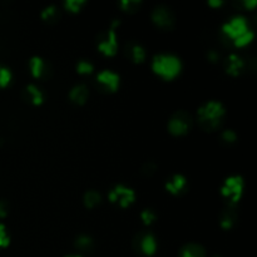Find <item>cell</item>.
Segmentation results:
<instances>
[{"mask_svg": "<svg viewBox=\"0 0 257 257\" xmlns=\"http://www.w3.org/2000/svg\"><path fill=\"white\" fill-rule=\"evenodd\" d=\"M226 109L218 100H208L201 105L197 110L198 122L206 131H213L218 128L225 118Z\"/></svg>", "mask_w": 257, "mask_h": 257, "instance_id": "6da1fadb", "label": "cell"}, {"mask_svg": "<svg viewBox=\"0 0 257 257\" xmlns=\"http://www.w3.org/2000/svg\"><path fill=\"white\" fill-rule=\"evenodd\" d=\"M152 69L156 74L165 79H173L182 70V62L177 55L171 53H160L153 57Z\"/></svg>", "mask_w": 257, "mask_h": 257, "instance_id": "7a4b0ae2", "label": "cell"}, {"mask_svg": "<svg viewBox=\"0 0 257 257\" xmlns=\"http://www.w3.org/2000/svg\"><path fill=\"white\" fill-rule=\"evenodd\" d=\"M251 28L248 24L247 18L243 15H235L227 22L223 23L222 25V34L225 37V40L232 43L237 40L238 38L242 37L245 33L250 32Z\"/></svg>", "mask_w": 257, "mask_h": 257, "instance_id": "3957f363", "label": "cell"}, {"mask_svg": "<svg viewBox=\"0 0 257 257\" xmlns=\"http://www.w3.org/2000/svg\"><path fill=\"white\" fill-rule=\"evenodd\" d=\"M243 187H245V181L241 176L233 175L226 178L223 181V185L221 187V193L223 197L228 198L231 203H237L242 196Z\"/></svg>", "mask_w": 257, "mask_h": 257, "instance_id": "277c9868", "label": "cell"}, {"mask_svg": "<svg viewBox=\"0 0 257 257\" xmlns=\"http://www.w3.org/2000/svg\"><path fill=\"white\" fill-rule=\"evenodd\" d=\"M192 127V117L185 110H177L168 120V131L175 136H183Z\"/></svg>", "mask_w": 257, "mask_h": 257, "instance_id": "5b68a950", "label": "cell"}, {"mask_svg": "<svg viewBox=\"0 0 257 257\" xmlns=\"http://www.w3.org/2000/svg\"><path fill=\"white\" fill-rule=\"evenodd\" d=\"M108 198L110 202L118 203L120 207H128L136 200V192L133 188L124 185H117L109 191Z\"/></svg>", "mask_w": 257, "mask_h": 257, "instance_id": "8992f818", "label": "cell"}, {"mask_svg": "<svg viewBox=\"0 0 257 257\" xmlns=\"http://www.w3.org/2000/svg\"><path fill=\"white\" fill-rule=\"evenodd\" d=\"M135 250L142 256H152L157 251V240L151 232H140L133 241Z\"/></svg>", "mask_w": 257, "mask_h": 257, "instance_id": "52a82bcc", "label": "cell"}, {"mask_svg": "<svg viewBox=\"0 0 257 257\" xmlns=\"http://www.w3.org/2000/svg\"><path fill=\"white\" fill-rule=\"evenodd\" d=\"M97 45L99 52L103 53L104 55H108V57L114 55L118 50V40L115 28L110 27L109 30L100 33L99 37H98Z\"/></svg>", "mask_w": 257, "mask_h": 257, "instance_id": "ba28073f", "label": "cell"}, {"mask_svg": "<svg viewBox=\"0 0 257 257\" xmlns=\"http://www.w3.org/2000/svg\"><path fill=\"white\" fill-rule=\"evenodd\" d=\"M152 20L161 28H172L175 24V13L167 5H157L152 12Z\"/></svg>", "mask_w": 257, "mask_h": 257, "instance_id": "9c48e42d", "label": "cell"}, {"mask_svg": "<svg viewBox=\"0 0 257 257\" xmlns=\"http://www.w3.org/2000/svg\"><path fill=\"white\" fill-rule=\"evenodd\" d=\"M97 83L100 88L109 92H115L119 88L120 78L115 72H112L109 69L100 70L97 74Z\"/></svg>", "mask_w": 257, "mask_h": 257, "instance_id": "30bf717a", "label": "cell"}, {"mask_svg": "<svg viewBox=\"0 0 257 257\" xmlns=\"http://www.w3.org/2000/svg\"><path fill=\"white\" fill-rule=\"evenodd\" d=\"M166 190L172 195H181L187 190V178L183 175L176 173L172 177L168 178L166 182Z\"/></svg>", "mask_w": 257, "mask_h": 257, "instance_id": "8fae6325", "label": "cell"}, {"mask_svg": "<svg viewBox=\"0 0 257 257\" xmlns=\"http://www.w3.org/2000/svg\"><path fill=\"white\" fill-rule=\"evenodd\" d=\"M245 60L241 55L236 53H231L226 59V72L231 75H238L245 69Z\"/></svg>", "mask_w": 257, "mask_h": 257, "instance_id": "7c38bea8", "label": "cell"}, {"mask_svg": "<svg viewBox=\"0 0 257 257\" xmlns=\"http://www.w3.org/2000/svg\"><path fill=\"white\" fill-rule=\"evenodd\" d=\"M29 69L34 78L47 77V73L49 72V67H48L47 62L39 55H34V57L30 58Z\"/></svg>", "mask_w": 257, "mask_h": 257, "instance_id": "4fadbf2b", "label": "cell"}, {"mask_svg": "<svg viewBox=\"0 0 257 257\" xmlns=\"http://www.w3.org/2000/svg\"><path fill=\"white\" fill-rule=\"evenodd\" d=\"M236 211L237 210H236L233 203H230V205H227V207L223 208L220 215V225L223 228L228 230V228L233 227V225L237 221V212Z\"/></svg>", "mask_w": 257, "mask_h": 257, "instance_id": "5bb4252c", "label": "cell"}, {"mask_svg": "<svg viewBox=\"0 0 257 257\" xmlns=\"http://www.w3.org/2000/svg\"><path fill=\"white\" fill-rule=\"evenodd\" d=\"M125 54L135 63H142L146 59L147 53H146V49L143 48V45H141L140 43L130 42L125 45Z\"/></svg>", "mask_w": 257, "mask_h": 257, "instance_id": "9a60e30c", "label": "cell"}, {"mask_svg": "<svg viewBox=\"0 0 257 257\" xmlns=\"http://www.w3.org/2000/svg\"><path fill=\"white\" fill-rule=\"evenodd\" d=\"M88 95H89V90H88L87 85L83 83L74 85L69 92L70 100L75 104H84L88 99Z\"/></svg>", "mask_w": 257, "mask_h": 257, "instance_id": "2e32d148", "label": "cell"}, {"mask_svg": "<svg viewBox=\"0 0 257 257\" xmlns=\"http://www.w3.org/2000/svg\"><path fill=\"white\" fill-rule=\"evenodd\" d=\"M25 99L29 100L30 103L35 105H39L44 102V93L38 87L37 84H28L24 89Z\"/></svg>", "mask_w": 257, "mask_h": 257, "instance_id": "e0dca14e", "label": "cell"}, {"mask_svg": "<svg viewBox=\"0 0 257 257\" xmlns=\"http://www.w3.org/2000/svg\"><path fill=\"white\" fill-rule=\"evenodd\" d=\"M180 257H206V250L198 243H187L181 248Z\"/></svg>", "mask_w": 257, "mask_h": 257, "instance_id": "ac0fdd59", "label": "cell"}, {"mask_svg": "<svg viewBox=\"0 0 257 257\" xmlns=\"http://www.w3.org/2000/svg\"><path fill=\"white\" fill-rule=\"evenodd\" d=\"M102 201V196L98 191L89 190L84 193V205L87 206L88 208H93L95 206H98Z\"/></svg>", "mask_w": 257, "mask_h": 257, "instance_id": "d6986e66", "label": "cell"}, {"mask_svg": "<svg viewBox=\"0 0 257 257\" xmlns=\"http://www.w3.org/2000/svg\"><path fill=\"white\" fill-rule=\"evenodd\" d=\"M42 18L48 23L57 22L58 18H59V9H58L57 5L52 4L48 5L47 8L42 10Z\"/></svg>", "mask_w": 257, "mask_h": 257, "instance_id": "ffe728a7", "label": "cell"}, {"mask_svg": "<svg viewBox=\"0 0 257 257\" xmlns=\"http://www.w3.org/2000/svg\"><path fill=\"white\" fill-rule=\"evenodd\" d=\"M75 246L82 251H89L92 250L93 246H94V241H93V238L90 237V236L80 235L78 236L77 240H75Z\"/></svg>", "mask_w": 257, "mask_h": 257, "instance_id": "44dd1931", "label": "cell"}, {"mask_svg": "<svg viewBox=\"0 0 257 257\" xmlns=\"http://www.w3.org/2000/svg\"><path fill=\"white\" fill-rule=\"evenodd\" d=\"M94 70V65L90 60L82 59L77 63V72L79 74H90Z\"/></svg>", "mask_w": 257, "mask_h": 257, "instance_id": "7402d4cb", "label": "cell"}, {"mask_svg": "<svg viewBox=\"0 0 257 257\" xmlns=\"http://www.w3.org/2000/svg\"><path fill=\"white\" fill-rule=\"evenodd\" d=\"M12 70H10L9 68L3 67V65L0 64V88L7 87V85L12 82Z\"/></svg>", "mask_w": 257, "mask_h": 257, "instance_id": "603a6c76", "label": "cell"}, {"mask_svg": "<svg viewBox=\"0 0 257 257\" xmlns=\"http://www.w3.org/2000/svg\"><path fill=\"white\" fill-rule=\"evenodd\" d=\"M142 2L141 0H122L119 3V7L122 8L123 10L128 13H133L136 10H138V8L141 7Z\"/></svg>", "mask_w": 257, "mask_h": 257, "instance_id": "cb8c5ba5", "label": "cell"}, {"mask_svg": "<svg viewBox=\"0 0 257 257\" xmlns=\"http://www.w3.org/2000/svg\"><path fill=\"white\" fill-rule=\"evenodd\" d=\"M253 37H255V33H253L252 30H250V32L245 33L242 37L238 38L237 40H235V42H233V45H235V47H237V48L245 47V45L250 44V43L252 42Z\"/></svg>", "mask_w": 257, "mask_h": 257, "instance_id": "d4e9b609", "label": "cell"}, {"mask_svg": "<svg viewBox=\"0 0 257 257\" xmlns=\"http://www.w3.org/2000/svg\"><path fill=\"white\" fill-rule=\"evenodd\" d=\"M84 4H85L84 0H65L64 2V7L72 13L79 12L80 8H82Z\"/></svg>", "mask_w": 257, "mask_h": 257, "instance_id": "484cf974", "label": "cell"}, {"mask_svg": "<svg viewBox=\"0 0 257 257\" xmlns=\"http://www.w3.org/2000/svg\"><path fill=\"white\" fill-rule=\"evenodd\" d=\"M141 218L145 222V225H151V223H153L156 221L157 215L155 213V211L150 210V208H146V210H143L141 212Z\"/></svg>", "mask_w": 257, "mask_h": 257, "instance_id": "4316f807", "label": "cell"}, {"mask_svg": "<svg viewBox=\"0 0 257 257\" xmlns=\"http://www.w3.org/2000/svg\"><path fill=\"white\" fill-rule=\"evenodd\" d=\"M10 243V236L8 233L7 227L0 223V247H7Z\"/></svg>", "mask_w": 257, "mask_h": 257, "instance_id": "83f0119b", "label": "cell"}, {"mask_svg": "<svg viewBox=\"0 0 257 257\" xmlns=\"http://www.w3.org/2000/svg\"><path fill=\"white\" fill-rule=\"evenodd\" d=\"M221 138H222L223 142L230 145V143H235L237 141V135H236V132L233 130H226L221 135Z\"/></svg>", "mask_w": 257, "mask_h": 257, "instance_id": "f1b7e54d", "label": "cell"}, {"mask_svg": "<svg viewBox=\"0 0 257 257\" xmlns=\"http://www.w3.org/2000/svg\"><path fill=\"white\" fill-rule=\"evenodd\" d=\"M156 168H157V166H156L155 162H147L143 165L142 173H145V175H147V176H151L155 173Z\"/></svg>", "mask_w": 257, "mask_h": 257, "instance_id": "f546056e", "label": "cell"}, {"mask_svg": "<svg viewBox=\"0 0 257 257\" xmlns=\"http://www.w3.org/2000/svg\"><path fill=\"white\" fill-rule=\"evenodd\" d=\"M9 212V205L7 201H0V218H4Z\"/></svg>", "mask_w": 257, "mask_h": 257, "instance_id": "4dcf8cb0", "label": "cell"}, {"mask_svg": "<svg viewBox=\"0 0 257 257\" xmlns=\"http://www.w3.org/2000/svg\"><path fill=\"white\" fill-rule=\"evenodd\" d=\"M207 58H208V60H210V62L216 63V62H218V59H220V54H218L216 50L212 49V50H210V52L207 53Z\"/></svg>", "mask_w": 257, "mask_h": 257, "instance_id": "1f68e13d", "label": "cell"}, {"mask_svg": "<svg viewBox=\"0 0 257 257\" xmlns=\"http://www.w3.org/2000/svg\"><path fill=\"white\" fill-rule=\"evenodd\" d=\"M256 0H243V7L248 8V9H253L256 7Z\"/></svg>", "mask_w": 257, "mask_h": 257, "instance_id": "d6a6232c", "label": "cell"}, {"mask_svg": "<svg viewBox=\"0 0 257 257\" xmlns=\"http://www.w3.org/2000/svg\"><path fill=\"white\" fill-rule=\"evenodd\" d=\"M223 4V0H208V5L213 8H218Z\"/></svg>", "mask_w": 257, "mask_h": 257, "instance_id": "836d02e7", "label": "cell"}, {"mask_svg": "<svg viewBox=\"0 0 257 257\" xmlns=\"http://www.w3.org/2000/svg\"><path fill=\"white\" fill-rule=\"evenodd\" d=\"M67 257H82V256H67Z\"/></svg>", "mask_w": 257, "mask_h": 257, "instance_id": "e575fe53", "label": "cell"}]
</instances>
